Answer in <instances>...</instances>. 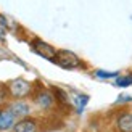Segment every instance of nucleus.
Returning a JSON list of instances; mask_svg holds the SVG:
<instances>
[{"label":"nucleus","instance_id":"1","mask_svg":"<svg viewBox=\"0 0 132 132\" xmlns=\"http://www.w3.org/2000/svg\"><path fill=\"white\" fill-rule=\"evenodd\" d=\"M53 63L61 66L64 69H76V68H81L82 66V61L79 60V56L69 50H58Z\"/></svg>","mask_w":132,"mask_h":132},{"label":"nucleus","instance_id":"2","mask_svg":"<svg viewBox=\"0 0 132 132\" xmlns=\"http://www.w3.org/2000/svg\"><path fill=\"white\" fill-rule=\"evenodd\" d=\"M6 89H8L11 97H15V98H24V97H28L31 94L32 85H31V82L24 81V79H15V81H11L8 84V87H6Z\"/></svg>","mask_w":132,"mask_h":132},{"label":"nucleus","instance_id":"3","mask_svg":"<svg viewBox=\"0 0 132 132\" xmlns=\"http://www.w3.org/2000/svg\"><path fill=\"white\" fill-rule=\"evenodd\" d=\"M31 47H32V52H36L37 55H40L42 58L50 60V61H53L55 56H56V53H58L56 48H53L50 44L40 40V39H34V40L31 42Z\"/></svg>","mask_w":132,"mask_h":132},{"label":"nucleus","instance_id":"4","mask_svg":"<svg viewBox=\"0 0 132 132\" xmlns=\"http://www.w3.org/2000/svg\"><path fill=\"white\" fill-rule=\"evenodd\" d=\"M15 132H37V121L31 119V118H23L13 126Z\"/></svg>","mask_w":132,"mask_h":132},{"label":"nucleus","instance_id":"5","mask_svg":"<svg viewBox=\"0 0 132 132\" xmlns=\"http://www.w3.org/2000/svg\"><path fill=\"white\" fill-rule=\"evenodd\" d=\"M16 116L11 113V110H0V130H6L15 126Z\"/></svg>","mask_w":132,"mask_h":132},{"label":"nucleus","instance_id":"6","mask_svg":"<svg viewBox=\"0 0 132 132\" xmlns=\"http://www.w3.org/2000/svg\"><path fill=\"white\" fill-rule=\"evenodd\" d=\"M118 132H132V113H122L116 119Z\"/></svg>","mask_w":132,"mask_h":132},{"label":"nucleus","instance_id":"7","mask_svg":"<svg viewBox=\"0 0 132 132\" xmlns=\"http://www.w3.org/2000/svg\"><path fill=\"white\" fill-rule=\"evenodd\" d=\"M36 103L39 105L40 108H44V110H47V108H50L52 105L55 103V97L50 94V92H47V90H40L39 94L36 95Z\"/></svg>","mask_w":132,"mask_h":132},{"label":"nucleus","instance_id":"8","mask_svg":"<svg viewBox=\"0 0 132 132\" xmlns=\"http://www.w3.org/2000/svg\"><path fill=\"white\" fill-rule=\"evenodd\" d=\"M11 113L15 114L16 118H26L29 114V105L28 103H24V102H16V103H13L11 106Z\"/></svg>","mask_w":132,"mask_h":132},{"label":"nucleus","instance_id":"9","mask_svg":"<svg viewBox=\"0 0 132 132\" xmlns=\"http://www.w3.org/2000/svg\"><path fill=\"white\" fill-rule=\"evenodd\" d=\"M72 105H76L77 108V113H82V110L85 108V105H87L89 102V95H84V94H76L74 97H72Z\"/></svg>","mask_w":132,"mask_h":132},{"label":"nucleus","instance_id":"10","mask_svg":"<svg viewBox=\"0 0 132 132\" xmlns=\"http://www.w3.org/2000/svg\"><path fill=\"white\" fill-rule=\"evenodd\" d=\"M52 92H53V97H55V100L60 103V105H68V95H66V92L61 90V89H58V87H53L52 89Z\"/></svg>","mask_w":132,"mask_h":132},{"label":"nucleus","instance_id":"11","mask_svg":"<svg viewBox=\"0 0 132 132\" xmlns=\"http://www.w3.org/2000/svg\"><path fill=\"white\" fill-rule=\"evenodd\" d=\"M95 76L97 77H100V79H116L118 76H119V72H118V71H103V69H97L95 71Z\"/></svg>","mask_w":132,"mask_h":132},{"label":"nucleus","instance_id":"12","mask_svg":"<svg viewBox=\"0 0 132 132\" xmlns=\"http://www.w3.org/2000/svg\"><path fill=\"white\" fill-rule=\"evenodd\" d=\"M116 85L118 87H127V85H132V76H118L116 77Z\"/></svg>","mask_w":132,"mask_h":132},{"label":"nucleus","instance_id":"13","mask_svg":"<svg viewBox=\"0 0 132 132\" xmlns=\"http://www.w3.org/2000/svg\"><path fill=\"white\" fill-rule=\"evenodd\" d=\"M118 102H132V95H121Z\"/></svg>","mask_w":132,"mask_h":132},{"label":"nucleus","instance_id":"14","mask_svg":"<svg viewBox=\"0 0 132 132\" xmlns=\"http://www.w3.org/2000/svg\"><path fill=\"white\" fill-rule=\"evenodd\" d=\"M0 40H2V42L5 40V29L2 28V26H0Z\"/></svg>","mask_w":132,"mask_h":132},{"label":"nucleus","instance_id":"15","mask_svg":"<svg viewBox=\"0 0 132 132\" xmlns=\"http://www.w3.org/2000/svg\"><path fill=\"white\" fill-rule=\"evenodd\" d=\"M0 102H2V95H0Z\"/></svg>","mask_w":132,"mask_h":132}]
</instances>
